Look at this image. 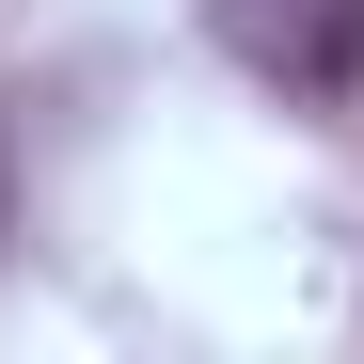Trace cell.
Segmentation results:
<instances>
[{
  "mask_svg": "<svg viewBox=\"0 0 364 364\" xmlns=\"http://www.w3.org/2000/svg\"><path fill=\"white\" fill-rule=\"evenodd\" d=\"M0 222H16V174H0Z\"/></svg>",
  "mask_w": 364,
  "mask_h": 364,
  "instance_id": "2",
  "label": "cell"
},
{
  "mask_svg": "<svg viewBox=\"0 0 364 364\" xmlns=\"http://www.w3.org/2000/svg\"><path fill=\"white\" fill-rule=\"evenodd\" d=\"M222 48L301 111H348L364 95V0H222Z\"/></svg>",
  "mask_w": 364,
  "mask_h": 364,
  "instance_id": "1",
  "label": "cell"
}]
</instances>
